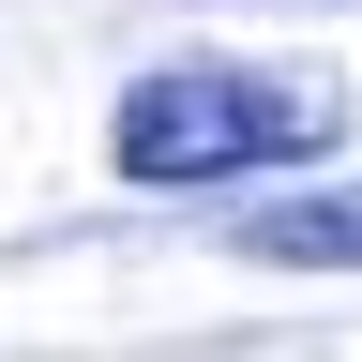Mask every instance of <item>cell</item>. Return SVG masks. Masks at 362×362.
I'll use <instances>...</instances> for the list:
<instances>
[{"label": "cell", "mask_w": 362, "mask_h": 362, "mask_svg": "<svg viewBox=\"0 0 362 362\" xmlns=\"http://www.w3.org/2000/svg\"><path fill=\"white\" fill-rule=\"evenodd\" d=\"M242 257L257 272H362V181H317V197L242 211Z\"/></svg>", "instance_id": "obj_2"}, {"label": "cell", "mask_w": 362, "mask_h": 362, "mask_svg": "<svg viewBox=\"0 0 362 362\" xmlns=\"http://www.w3.org/2000/svg\"><path fill=\"white\" fill-rule=\"evenodd\" d=\"M332 136H347V76L317 61H166L106 106L121 181H166V197L242 181V166H317Z\"/></svg>", "instance_id": "obj_1"}]
</instances>
